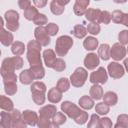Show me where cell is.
I'll use <instances>...</instances> for the list:
<instances>
[{"mask_svg": "<svg viewBox=\"0 0 128 128\" xmlns=\"http://www.w3.org/2000/svg\"><path fill=\"white\" fill-rule=\"evenodd\" d=\"M89 93H90V96L94 100H100L101 98H103V89L98 84H94L90 88V92Z\"/></svg>", "mask_w": 128, "mask_h": 128, "instance_id": "obj_25", "label": "cell"}, {"mask_svg": "<svg viewBox=\"0 0 128 128\" xmlns=\"http://www.w3.org/2000/svg\"><path fill=\"white\" fill-rule=\"evenodd\" d=\"M61 110L62 112H64V114H66L68 117L75 119L83 110H81L78 106H76L74 103L70 102V101H64L61 104Z\"/></svg>", "mask_w": 128, "mask_h": 128, "instance_id": "obj_6", "label": "cell"}, {"mask_svg": "<svg viewBox=\"0 0 128 128\" xmlns=\"http://www.w3.org/2000/svg\"><path fill=\"white\" fill-rule=\"evenodd\" d=\"M0 42L4 46H10L13 44V35L8 30H5L3 27L0 31Z\"/></svg>", "mask_w": 128, "mask_h": 128, "instance_id": "obj_17", "label": "cell"}, {"mask_svg": "<svg viewBox=\"0 0 128 128\" xmlns=\"http://www.w3.org/2000/svg\"><path fill=\"white\" fill-rule=\"evenodd\" d=\"M6 27L9 31H16L19 28V14L15 10H8L4 14Z\"/></svg>", "mask_w": 128, "mask_h": 128, "instance_id": "obj_5", "label": "cell"}, {"mask_svg": "<svg viewBox=\"0 0 128 128\" xmlns=\"http://www.w3.org/2000/svg\"><path fill=\"white\" fill-rule=\"evenodd\" d=\"M114 126L116 128H119V127L126 128V127H128V115H126V114L119 115L117 117V123Z\"/></svg>", "mask_w": 128, "mask_h": 128, "instance_id": "obj_38", "label": "cell"}, {"mask_svg": "<svg viewBox=\"0 0 128 128\" xmlns=\"http://www.w3.org/2000/svg\"><path fill=\"white\" fill-rule=\"evenodd\" d=\"M11 51H12V53H13L14 55L20 56V55H22V54L24 53V51H25V45H24L22 42H20V41H15V42H13V44L11 45Z\"/></svg>", "mask_w": 128, "mask_h": 128, "instance_id": "obj_31", "label": "cell"}, {"mask_svg": "<svg viewBox=\"0 0 128 128\" xmlns=\"http://www.w3.org/2000/svg\"><path fill=\"white\" fill-rule=\"evenodd\" d=\"M38 14H39V12H38L37 8L34 7V6H30V7H28L27 9L24 10V17H25L27 20H29V21H33L34 18H35Z\"/></svg>", "mask_w": 128, "mask_h": 128, "instance_id": "obj_33", "label": "cell"}, {"mask_svg": "<svg viewBox=\"0 0 128 128\" xmlns=\"http://www.w3.org/2000/svg\"><path fill=\"white\" fill-rule=\"evenodd\" d=\"M99 127H101V128H110V127H112V122L109 118L103 117V118L99 119Z\"/></svg>", "mask_w": 128, "mask_h": 128, "instance_id": "obj_51", "label": "cell"}, {"mask_svg": "<svg viewBox=\"0 0 128 128\" xmlns=\"http://www.w3.org/2000/svg\"><path fill=\"white\" fill-rule=\"evenodd\" d=\"M78 103H79V106L81 108L86 109V110H89V109L93 108V106H94V99L92 97H90V96L84 95V96H82L79 99Z\"/></svg>", "mask_w": 128, "mask_h": 128, "instance_id": "obj_21", "label": "cell"}, {"mask_svg": "<svg viewBox=\"0 0 128 128\" xmlns=\"http://www.w3.org/2000/svg\"><path fill=\"white\" fill-rule=\"evenodd\" d=\"M71 33L76 37V38H79V39H82L86 36L87 34V28H85L83 25H80V24H77L73 27Z\"/></svg>", "mask_w": 128, "mask_h": 128, "instance_id": "obj_28", "label": "cell"}, {"mask_svg": "<svg viewBox=\"0 0 128 128\" xmlns=\"http://www.w3.org/2000/svg\"><path fill=\"white\" fill-rule=\"evenodd\" d=\"M51 119H45V118H41L39 117V120L37 122V126L39 128H49L51 127Z\"/></svg>", "mask_w": 128, "mask_h": 128, "instance_id": "obj_49", "label": "cell"}, {"mask_svg": "<svg viewBox=\"0 0 128 128\" xmlns=\"http://www.w3.org/2000/svg\"><path fill=\"white\" fill-rule=\"evenodd\" d=\"M9 114H10V117H11L13 128H25L27 126V124L24 122V120L22 118V114L20 113L19 110L13 109V110L9 111Z\"/></svg>", "mask_w": 128, "mask_h": 128, "instance_id": "obj_11", "label": "cell"}, {"mask_svg": "<svg viewBox=\"0 0 128 128\" xmlns=\"http://www.w3.org/2000/svg\"><path fill=\"white\" fill-rule=\"evenodd\" d=\"M126 52H127V50L123 44H121L120 42L115 43L110 48V57H112V59H114L115 61H120V60L124 59Z\"/></svg>", "mask_w": 128, "mask_h": 128, "instance_id": "obj_9", "label": "cell"}, {"mask_svg": "<svg viewBox=\"0 0 128 128\" xmlns=\"http://www.w3.org/2000/svg\"><path fill=\"white\" fill-rule=\"evenodd\" d=\"M34 36L35 39L42 45V46H48L51 42L50 39V35L48 34L46 27L43 26H38L37 28H35L34 30Z\"/></svg>", "mask_w": 128, "mask_h": 128, "instance_id": "obj_7", "label": "cell"}, {"mask_svg": "<svg viewBox=\"0 0 128 128\" xmlns=\"http://www.w3.org/2000/svg\"><path fill=\"white\" fill-rule=\"evenodd\" d=\"M100 63L99 56L96 55L95 53H89L85 56L84 58V65L88 70H93L95 69Z\"/></svg>", "mask_w": 128, "mask_h": 128, "instance_id": "obj_12", "label": "cell"}, {"mask_svg": "<svg viewBox=\"0 0 128 128\" xmlns=\"http://www.w3.org/2000/svg\"><path fill=\"white\" fill-rule=\"evenodd\" d=\"M100 25L98 22H90L87 26V32L92 34V35H97L100 32Z\"/></svg>", "mask_w": 128, "mask_h": 128, "instance_id": "obj_39", "label": "cell"}, {"mask_svg": "<svg viewBox=\"0 0 128 128\" xmlns=\"http://www.w3.org/2000/svg\"><path fill=\"white\" fill-rule=\"evenodd\" d=\"M73 45V40L70 36L68 35H62L60 37H58V39L56 40V44H55V51L56 54L60 57L65 56L68 51L70 50V48Z\"/></svg>", "mask_w": 128, "mask_h": 128, "instance_id": "obj_3", "label": "cell"}, {"mask_svg": "<svg viewBox=\"0 0 128 128\" xmlns=\"http://www.w3.org/2000/svg\"><path fill=\"white\" fill-rule=\"evenodd\" d=\"M95 1H100V0H95Z\"/></svg>", "mask_w": 128, "mask_h": 128, "instance_id": "obj_59", "label": "cell"}, {"mask_svg": "<svg viewBox=\"0 0 128 128\" xmlns=\"http://www.w3.org/2000/svg\"><path fill=\"white\" fill-rule=\"evenodd\" d=\"M1 76L3 78V82H16L17 81V76L15 72H4L1 73Z\"/></svg>", "mask_w": 128, "mask_h": 128, "instance_id": "obj_42", "label": "cell"}, {"mask_svg": "<svg viewBox=\"0 0 128 128\" xmlns=\"http://www.w3.org/2000/svg\"><path fill=\"white\" fill-rule=\"evenodd\" d=\"M57 113V108L54 105H46L39 110V117L45 119H52Z\"/></svg>", "mask_w": 128, "mask_h": 128, "instance_id": "obj_15", "label": "cell"}, {"mask_svg": "<svg viewBox=\"0 0 128 128\" xmlns=\"http://www.w3.org/2000/svg\"><path fill=\"white\" fill-rule=\"evenodd\" d=\"M23 59L20 56L8 57L2 61L1 65V73L4 72H14L15 70L21 69L23 67Z\"/></svg>", "mask_w": 128, "mask_h": 128, "instance_id": "obj_2", "label": "cell"}, {"mask_svg": "<svg viewBox=\"0 0 128 128\" xmlns=\"http://www.w3.org/2000/svg\"><path fill=\"white\" fill-rule=\"evenodd\" d=\"M41 47L42 45L37 40L29 41L27 44V60L30 66L41 65Z\"/></svg>", "mask_w": 128, "mask_h": 128, "instance_id": "obj_1", "label": "cell"}, {"mask_svg": "<svg viewBox=\"0 0 128 128\" xmlns=\"http://www.w3.org/2000/svg\"><path fill=\"white\" fill-rule=\"evenodd\" d=\"M98 56L106 61L110 58V46L108 44H101L98 48Z\"/></svg>", "mask_w": 128, "mask_h": 128, "instance_id": "obj_26", "label": "cell"}, {"mask_svg": "<svg viewBox=\"0 0 128 128\" xmlns=\"http://www.w3.org/2000/svg\"><path fill=\"white\" fill-rule=\"evenodd\" d=\"M66 122V116L64 115V113L62 112H57L54 117L52 118V122H51V127H59L62 124H64Z\"/></svg>", "mask_w": 128, "mask_h": 128, "instance_id": "obj_27", "label": "cell"}, {"mask_svg": "<svg viewBox=\"0 0 128 128\" xmlns=\"http://www.w3.org/2000/svg\"><path fill=\"white\" fill-rule=\"evenodd\" d=\"M43 58H44L45 65L48 68H52L55 60L57 59L56 58V54H55V52L52 49H46V50H44V52H43Z\"/></svg>", "mask_w": 128, "mask_h": 128, "instance_id": "obj_16", "label": "cell"}, {"mask_svg": "<svg viewBox=\"0 0 128 128\" xmlns=\"http://www.w3.org/2000/svg\"><path fill=\"white\" fill-rule=\"evenodd\" d=\"M22 118L24 122L29 126H35L37 125V122L39 120V117L36 112L32 110H24L22 112Z\"/></svg>", "mask_w": 128, "mask_h": 128, "instance_id": "obj_13", "label": "cell"}, {"mask_svg": "<svg viewBox=\"0 0 128 128\" xmlns=\"http://www.w3.org/2000/svg\"><path fill=\"white\" fill-rule=\"evenodd\" d=\"M64 5L59 3L57 0H52L50 3V10L54 15H61L64 12Z\"/></svg>", "mask_w": 128, "mask_h": 128, "instance_id": "obj_30", "label": "cell"}, {"mask_svg": "<svg viewBox=\"0 0 128 128\" xmlns=\"http://www.w3.org/2000/svg\"><path fill=\"white\" fill-rule=\"evenodd\" d=\"M87 120H88V113L85 112V111H82V112L74 119V121H75L77 124H80V125L86 123Z\"/></svg>", "mask_w": 128, "mask_h": 128, "instance_id": "obj_48", "label": "cell"}, {"mask_svg": "<svg viewBox=\"0 0 128 128\" xmlns=\"http://www.w3.org/2000/svg\"><path fill=\"white\" fill-rule=\"evenodd\" d=\"M121 24H123V25H125V26L128 27V14H125L124 13V16H123V19H122Z\"/></svg>", "mask_w": 128, "mask_h": 128, "instance_id": "obj_54", "label": "cell"}, {"mask_svg": "<svg viewBox=\"0 0 128 128\" xmlns=\"http://www.w3.org/2000/svg\"><path fill=\"white\" fill-rule=\"evenodd\" d=\"M107 70H108V73L109 75L114 78V79H119L121 78L124 73H125V69L124 67L118 63V62H111L108 64V67H107Z\"/></svg>", "mask_w": 128, "mask_h": 128, "instance_id": "obj_10", "label": "cell"}, {"mask_svg": "<svg viewBox=\"0 0 128 128\" xmlns=\"http://www.w3.org/2000/svg\"><path fill=\"white\" fill-rule=\"evenodd\" d=\"M89 3H90V0H76L75 1V4L73 6L74 13L77 16L85 15Z\"/></svg>", "mask_w": 128, "mask_h": 128, "instance_id": "obj_14", "label": "cell"}, {"mask_svg": "<svg viewBox=\"0 0 128 128\" xmlns=\"http://www.w3.org/2000/svg\"><path fill=\"white\" fill-rule=\"evenodd\" d=\"M18 5L21 9L25 10L31 6V0H18Z\"/></svg>", "mask_w": 128, "mask_h": 128, "instance_id": "obj_52", "label": "cell"}, {"mask_svg": "<svg viewBox=\"0 0 128 128\" xmlns=\"http://www.w3.org/2000/svg\"><path fill=\"white\" fill-rule=\"evenodd\" d=\"M0 107H1V109L5 110V111H11L14 109V104L10 98H8L4 95H1L0 96Z\"/></svg>", "mask_w": 128, "mask_h": 128, "instance_id": "obj_24", "label": "cell"}, {"mask_svg": "<svg viewBox=\"0 0 128 128\" xmlns=\"http://www.w3.org/2000/svg\"><path fill=\"white\" fill-rule=\"evenodd\" d=\"M4 90L8 95H14L17 92V84L16 82H5L4 83Z\"/></svg>", "mask_w": 128, "mask_h": 128, "instance_id": "obj_36", "label": "cell"}, {"mask_svg": "<svg viewBox=\"0 0 128 128\" xmlns=\"http://www.w3.org/2000/svg\"><path fill=\"white\" fill-rule=\"evenodd\" d=\"M100 14H101V10L100 9L88 8L87 11H86V13H85V17L90 22H98V19H99Z\"/></svg>", "mask_w": 128, "mask_h": 128, "instance_id": "obj_20", "label": "cell"}, {"mask_svg": "<svg viewBox=\"0 0 128 128\" xmlns=\"http://www.w3.org/2000/svg\"><path fill=\"white\" fill-rule=\"evenodd\" d=\"M123 64H124V68H125V69H126V71L128 72V58L124 60V63H123Z\"/></svg>", "mask_w": 128, "mask_h": 128, "instance_id": "obj_56", "label": "cell"}, {"mask_svg": "<svg viewBox=\"0 0 128 128\" xmlns=\"http://www.w3.org/2000/svg\"><path fill=\"white\" fill-rule=\"evenodd\" d=\"M99 117L97 114H92L90 117V121L88 122V127L89 128H98L99 127Z\"/></svg>", "mask_w": 128, "mask_h": 128, "instance_id": "obj_47", "label": "cell"}, {"mask_svg": "<svg viewBox=\"0 0 128 128\" xmlns=\"http://www.w3.org/2000/svg\"><path fill=\"white\" fill-rule=\"evenodd\" d=\"M126 50H127V53H128V47H127V49H126Z\"/></svg>", "mask_w": 128, "mask_h": 128, "instance_id": "obj_58", "label": "cell"}, {"mask_svg": "<svg viewBox=\"0 0 128 128\" xmlns=\"http://www.w3.org/2000/svg\"><path fill=\"white\" fill-rule=\"evenodd\" d=\"M118 39L121 44H123V45L128 44V30H122L118 34Z\"/></svg>", "mask_w": 128, "mask_h": 128, "instance_id": "obj_50", "label": "cell"}, {"mask_svg": "<svg viewBox=\"0 0 128 128\" xmlns=\"http://www.w3.org/2000/svg\"><path fill=\"white\" fill-rule=\"evenodd\" d=\"M95 111L97 112V114L99 115H106L109 111H110V107L109 105H107L104 102H100L98 104H96L95 106Z\"/></svg>", "mask_w": 128, "mask_h": 128, "instance_id": "obj_37", "label": "cell"}, {"mask_svg": "<svg viewBox=\"0 0 128 128\" xmlns=\"http://www.w3.org/2000/svg\"><path fill=\"white\" fill-rule=\"evenodd\" d=\"M0 125L3 128H9L12 127V121H11V117L8 112H5V110L3 112H1V120H0Z\"/></svg>", "mask_w": 128, "mask_h": 128, "instance_id": "obj_32", "label": "cell"}, {"mask_svg": "<svg viewBox=\"0 0 128 128\" xmlns=\"http://www.w3.org/2000/svg\"><path fill=\"white\" fill-rule=\"evenodd\" d=\"M30 70L33 73V76L36 80H40L45 76V70L41 65H35V66H30Z\"/></svg>", "mask_w": 128, "mask_h": 128, "instance_id": "obj_29", "label": "cell"}, {"mask_svg": "<svg viewBox=\"0 0 128 128\" xmlns=\"http://www.w3.org/2000/svg\"><path fill=\"white\" fill-rule=\"evenodd\" d=\"M123 16H124V13L120 10H114L111 14V19L114 23H117V24H121L122 22V19H123Z\"/></svg>", "mask_w": 128, "mask_h": 128, "instance_id": "obj_43", "label": "cell"}, {"mask_svg": "<svg viewBox=\"0 0 128 128\" xmlns=\"http://www.w3.org/2000/svg\"><path fill=\"white\" fill-rule=\"evenodd\" d=\"M117 101H118V97H117V94L115 92L108 91V92H106L103 95V102L106 103L109 106L116 105L117 104Z\"/></svg>", "mask_w": 128, "mask_h": 128, "instance_id": "obj_22", "label": "cell"}, {"mask_svg": "<svg viewBox=\"0 0 128 128\" xmlns=\"http://www.w3.org/2000/svg\"><path fill=\"white\" fill-rule=\"evenodd\" d=\"M47 98L51 103H58L62 99V92L57 87H53L48 91Z\"/></svg>", "mask_w": 128, "mask_h": 128, "instance_id": "obj_18", "label": "cell"}, {"mask_svg": "<svg viewBox=\"0 0 128 128\" xmlns=\"http://www.w3.org/2000/svg\"><path fill=\"white\" fill-rule=\"evenodd\" d=\"M47 21H48V19H47L46 15L41 14V13H39V14L34 18V20H33L34 24H36V25H38V26H43L44 24H47Z\"/></svg>", "mask_w": 128, "mask_h": 128, "instance_id": "obj_45", "label": "cell"}, {"mask_svg": "<svg viewBox=\"0 0 128 128\" xmlns=\"http://www.w3.org/2000/svg\"><path fill=\"white\" fill-rule=\"evenodd\" d=\"M70 83L71 82H69V80L67 79V78H60L59 80H58V82H57V85H56V87L62 92V93H64V92H66V91H68L69 90V88H70Z\"/></svg>", "mask_w": 128, "mask_h": 128, "instance_id": "obj_35", "label": "cell"}, {"mask_svg": "<svg viewBox=\"0 0 128 128\" xmlns=\"http://www.w3.org/2000/svg\"><path fill=\"white\" fill-rule=\"evenodd\" d=\"M108 80V74L104 67H99L90 75V82L93 84H104Z\"/></svg>", "mask_w": 128, "mask_h": 128, "instance_id": "obj_8", "label": "cell"}, {"mask_svg": "<svg viewBox=\"0 0 128 128\" xmlns=\"http://www.w3.org/2000/svg\"><path fill=\"white\" fill-rule=\"evenodd\" d=\"M87 77H88V73H87L86 69L83 68V67H78L71 74L70 82H71L72 86L79 88V87H82L85 84V82L87 80Z\"/></svg>", "mask_w": 128, "mask_h": 128, "instance_id": "obj_4", "label": "cell"}, {"mask_svg": "<svg viewBox=\"0 0 128 128\" xmlns=\"http://www.w3.org/2000/svg\"><path fill=\"white\" fill-rule=\"evenodd\" d=\"M55 71H57V72H62V71H64L65 70V68H66V63H65V61L62 59V58H57L56 60H55V62H54V64H53V67H52Z\"/></svg>", "mask_w": 128, "mask_h": 128, "instance_id": "obj_40", "label": "cell"}, {"mask_svg": "<svg viewBox=\"0 0 128 128\" xmlns=\"http://www.w3.org/2000/svg\"><path fill=\"white\" fill-rule=\"evenodd\" d=\"M33 3L37 8H44L47 4V0H33Z\"/></svg>", "mask_w": 128, "mask_h": 128, "instance_id": "obj_53", "label": "cell"}, {"mask_svg": "<svg viewBox=\"0 0 128 128\" xmlns=\"http://www.w3.org/2000/svg\"><path fill=\"white\" fill-rule=\"evenodd\" d=\"M33 91H38V92L45 93L46 92V85L41 81L33 82L31 84V92H33Z\"/></svg>", "mask_w": 128, "mask_h": 128, "instance_id": "obj_41", "label": "cell"}, {"mask_svg": "<svg viewBox=\"0 0 128 128\" xmlns=\"http://www.w3.org/2000/svg\"><path fill=\"white\" fill-rule=\"evenodd\" d=\"M83 46L86 50L93 51L98 47V40L95 37H92V36L86 37L84 42H83Z\"/></svg>", "mask_w": 128, "mask_h": 128, "instance_id": "obj_23", "label": "cell"}, {"mask_svg": "<svg viewBox=\"0 0 128 128\" xmlns=\"http://www.w3.org/2000/svg\"><path fill=\"white\" fill-rule=\"evenodd\" d=\"M19 79H20V82L24 85H29V84H32L33 83V80L35 79L34 76H33V73L30 69H25L23 70L20 75H19Z\"/></svg>", "mask_w": 128, "mask_h": 128, "instance_id": "obj_19", "label": "cell"}, {"mask_svg": "<svg viewBox=\"0 0 128 128\" xmlns=\"http://www.w3.org/2000/svg\"><path fill=\"white\" fill-rule=\"evenodd\" d=\"M31 93H32V100H33V102H34L35 104H37V105H42V104H44L45 99H46L45 93H43V92H38V91H33V92H31Z\"/></svg>", "mask_w": 128, "mask_h": 128, "instance_id": "obj_34", "label": "cell"}, {"mask_svg": "<svg viewBox=\"0 0 128 128\" xmlns=\"http://www.w3.org/2000/svg\"><path fill=\"white\" fill-rule=\"evenodd\" d=\"M46 30H47V32H48V34L50 36H55L58 33L59 27L55 23H49V24L46 25Z\"/></svg>", "mask_w": 128, "mask_h": 128, "instance_id": "obj_46", "label": "cell"}, {"mask_svg": "<svg viewBox=\"0 0 128 128\" xmlns=\"http://www.w3.org/2000/svg\"><path fill=\"white\" fill-rule=\"evenodd\" d=\"M111 14L108 12V11H101V14L99 16V19H98V22L100 23H103V24H109L110 21H111Z\"/></svg>", "mask_w": 128, "mask_h": 128, "instance_id": "obj_44", "label": "cell"}, {"mask_svg": "<svg viewBox=\"0 0 128 128\" xmlns=\"http://www.w3.org/2000/svg\"><path fill=\"white\" fill-rule=\"evenodd\" d=\"M57 1H58L59 3H61L62 5H64V6H65L66 4H68V3L70 2V0H57Z\"/></svg>", "mask_w": 128, "mask_h": 128, "instance_id": "obj_55", "label": "cell"}, {"mask_svg": "<svg viewBox=\"0 0 128 128\" xmlns=\"http://www.w3.org/2000/svg\"><path fill=\"white\" fill-rule=\"evenodd\" d=\"M115 3H118V4H120V3H125L127 0H113Z\"/></svg>", "mask_w": 128, "mask_h": 128, "instance_id": "obj_57", "label": "cell"}]
</instances>
